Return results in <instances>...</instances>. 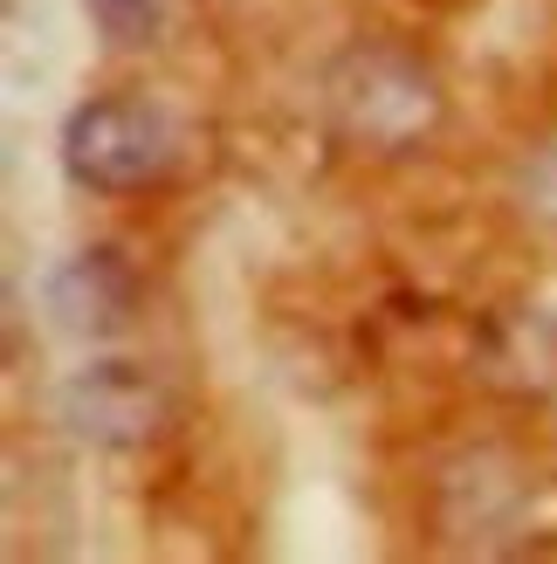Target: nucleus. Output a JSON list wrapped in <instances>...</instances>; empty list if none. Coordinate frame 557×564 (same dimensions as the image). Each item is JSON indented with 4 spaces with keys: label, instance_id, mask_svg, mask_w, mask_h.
Wrapping results in <instances>:
<instances>
[{
    "label": "nucleus",
    "instance_id": "obj_5",
    "mask_svg": "<svg viewBox=\"0 0 557 564\" xmlns=\"http://www.w3.org/2000/svg\"><path fill=\"white\" fill-rule=\"evenodd\" d=\"M83 14L97 21V35L110 48H145L165 21V0H83Z\"/></svg>",
    "mask_w": 557,
    "mask_h": 564
},
{
    "label": "nucleus",
    "instance_id": "obj_4",
    "mask_svg": "<svg viewBox=\"0 0 557 564\" xmlns=\"http://www.w3.org/2000/svg\"><path fill=\"white\" fill-rule=\"evenodd\" d=\"M48 310L69 337H110L131 317V275L110 248H83L48 275Z\"/></svg>",
    "mask_w": 557,
    "mask_h": 564
},
{
    "label": "nucleus",
    "instance_id": "obj_3",
    "mask_svg": "<svg viewBox=\"0 0 557 564\" xmlns=\"http://www.w3.org/2000/svg\"><path fill=\"white\" fill-rule=\"evenodd\" d=\"M63 413L76 420V434L97 441V447H145L159 434V420H165V400L145 379V365L97 358L63 386Z\"/></svg>",
    "mask_w": 557,
    "mask_h": 564
},
{
    "label": "nucleus",
    "instance_id": "obj_2",
    "mask_svg": "<svg viewBox=\"0 0 557 564\" xmlns=\"http://www.w3.org/2000/svg\"><path fill=\"white\" fill-rule=\"evenodd\" d=\"M173 118L138 97H90L63 118V173L90 193H145L173 173Z\"/></svg>",
    "mask_w": 557,
    "mask_h": 564
},
{
    "label": "nucleus",
    "instance_id": "obj_1",
    "mask_svg": "<svg viewBox=\"0 0 557 564\" xmlns=\"http://www.w3.org/2000/svg\"><path fill=\"white\" fill-rule=\"evenodd\" d=\"M324 110L330 131L358 152H406L440 124V90L421 63L393 48H351L324 76Z\"/></svg>",
    "mask_w": 557,
    "mask_h": 564
}]
</instances>
